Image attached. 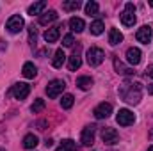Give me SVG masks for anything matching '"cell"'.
<instances>
[{
	"instance_id": "cell-1",
	"label": "cell",
	"mask_w": 153,
	"mask_h": 151,
	"mask_svg": "<svg viewBox=\"0 0 153 151\" xmlns=\"http://www.w3.org/2000/svg\"><path fill=\"white\" fill-rule=\"evenodd\" d=\"M141 94H143V85L139 82H130L126 80L121 87H119V96L130 103V105H137L141 101Z\"/></svg>"
},
{
	"instance_id": "cell-2",
	"label": "cell",
	"mask_w": 153,
	"mask_h": 151,
	"mask_svg": "<svg viewBox=\"0 0 153 151\" xmlns=\"http://www.w3.org/2000/svg\"><path fill=\"white\" fill-rule=\"evenodd\" d=\"M85 57H87V64L93 66V68H96V66H100V64L103 62L105 52H103L102 48H98V46H91V48L85 52Z\"/></svg>"
},
{
	"instance_id": "cell-3",
	"label": "cell",
	"mask_w": 153,
	"mask_h": 151,
	"mask_svg": "<svg viewBox=\"0 0 153 151\" xmlns=\"http://www.w3.org/2000/svg\"><path fill=\"white\" fill-rule=\"evenodd\" d=\"M64 89H66V82L55 78V80H52V82L46 85V94H48V98H57V96L62 94Z\"/></svg>"
},
{
	"instance_id": "cell-4",
	"label": "cell",
	"mask_w": 153,
	"mask_h": 151,
	"mask_svg": "<svg viewBox=\"0 0 153 151\" xmlns=\"http://www.w3.org/2000/svg\"><path fill=\"white\" fill-rule=\"evenodd\" d=\"M121 23L125 27H134V23H135V5L132 2H128L125 5V11L121 14Z\"/></svg>"
},
{
	"instance_id": "cell-5",
	"label": "cell",
	"mask_w": 153,
	"mask_h": 151,
	"mask_svg": "<svg viewBox=\"0 0 153 151\" xmlns=\"http://www.w3.org/2000/svg\"><path fill=\"white\" fill-rule=\"evenodd\" d=\"M23 18L20 16V14H13L9 20H7V23H5V29L11 32V34H18L22 29H23Z\"/></svg>"
},
{
	"instance_id": "cell-6",
	"label": "cell",
	"mask_w": 153,
	"mask_h": 151,
	"mask_svg": "<svg viewBox=\"0 0 153 151\" xmlns=\"http://www.w3.org/2000/svg\"><path fill=\"white\" fill-rule=\"evenodd\" d=\"M116 121H117V124H121V126H130V124H134L135 115H134L132 110H128V109H119V112L116 115Z\"/></svg>"
},
{
	"instance_id": "cell-7",
	"label": "cell",
	"mask_w": 153,
	"mask_h": 151,
	"mask_svg": "<svg viewBox=\"0 0 153 151\" xmlns=\"http://www.w3.org/2000/svg\"><path fill=\"white\" fill-rule=\"evenodd\" d=\"M11 93H13V96L16 100H25L29 96V93H30V85L25 84V82H18V84L13 85V91Z\"/></svg>"
},
{
	"instance_id": "cell-8",
	"label": "cell",
	"mask_w": 153,
	"mask_h": 151,
	"mask_svg": "<svg viewBox=\"0 0 153 151\" xmlns=\"http://www.w3.org/2000/svg\"><path fill=\"white\" fill-rule=\"evenodd\" d=\"M102 139H103L105 144L112 146V144H117L119 142V133H117L116 128H103L102 130Z\"/></svg>"
},
{
	"instance_id": "cell-9",
	"label": "cell",
	"mask_w": 153,
	"mask_h": 151,
	"mask_svg": "<svg viewBox=\"0 0 153 151\" xmlns=\"http://www.w3.org/2000/svg\"><path fill=\"white\" fill-rule=\"evenodd\" d=\"M94 133H96V126H94V124H87V126L82 130V137H80L82 144H84V146H91V144L94 142Z\"/></svg>"
},
{
	"instance_id": "cell-10",
	"label": "cell",
	"mask_w": 153,
	"mask_h": 151,
	"mask_svg": "<svg viewBox=\"0 0 153 151\" xmlns=\"http://www.w3.org/2000/svg\"><path fill=\"white\" fill-rule=\"evenodd\" d=\"M93 114H94V117H96V119H107V117L112 114V105L103 101V103H100L98 107H94Z\"/></svg>"
},
{
	"instance_id": "cell-11",
	"label": "cell",
	"mask_w": 153,
	"mask_h": 151,
	"mask_svg": "<svg viewBox=\"0 0 153 151\" xmlns=\"http://www.w3.org/2000/svg\"><path fill=\"white\" fill-rule=\"evenodd\" d=\"M135 38H137V41H139V43L148 44V43L152 41V27H150V25H143V27L137 30Z\"/></svg>"
},
{
	"instance_id": "cell-12",
	"label": "cell",
	"mask_w": 153,
	"mask_h": 151,
	"mask_svg": "<svg viewBox=\"0 0 153 151\" xmlns=\"http://www.w3.org/2000/svg\"><path fill=\"white\" fill-rule=\"evenodd\" d=\"M141 55H143V53H141L139 48H134V46H132V48L126 50V61H128L132 66H137V64L141 62Z\"/></svg>"
},
{
	"instance_id": "cell-13",
	"label": "cell",
	"mask_w": 153,
	"mask_h": 151,
	"mask_svg": "<svg viewBox=\"0 0 153 151\" xmlns=\"http://www.w3.org/2000/svg\"><path fill=\"white\" fill-rule=\"evenodd\" d=\"M59 18V14H57V11H53V9H50L48 13H43L41 16H39V25H48V23H52V21H55Z\"/></svg>"
},
{
	"instance_id": "cell-14",
	"label": "cell",
	"mask_w": 153,
	"mask_h": 151,
	"mask_svg": "<svg viewBox=\"0 0 153 151\" xmlns=\"http://www.w3.org/2000/svg\"><path fill=\"white\" fill-rule=\"evenodd\" d=\"M61 27H52V29H48L46 32H45V41L50 44V43H55L57 39H59V36H61V30H59Z\"/></svg>"
},
{
	"instance_id": "cell-15",
	"label": "cell",
	"mask_w": 153,
	"mask_h": 151,
	"mask_svg": "<svg viewBox=\"0 0 153 151\" xmlns=\"http://www.w3.org/2000/svg\"><path fill=\"white\" fill-rule=\"evenodd\" d=\"M80 66H82V59H80V55H78V48H76L75 52H73V55L70 57V61H68V68H70V71H76Z\"/></svg>"
},
{
	"instance_id": "cell-16",
	"label": "cell",
	"mask_w": 153,
	"mask_h": 151,
	"mask_svg": "<svg viewBox=\"0 0 153 151\" xmlns=\"http://www.w3.org/2000/svg\"><path fill=\"white\" fill-rule=\"evenodd\" d=\"M38 144H39V139L34 133H29V135L23 137V148H25V150H34Z\"/></svg>"
},
{
	"instance_id": "cell-17",
	"label": "cell",
	"mask_w": 153,
	"mask_h": 151,
	"mask_svg": "<svg viewBox=\"0 0 153 151\" xmlns=\"http://www.w3.org/2000/svg\"><path fill=\"white\" fill-rule=\"evenodd\" d=\"M22 73H23L25 78H34V76L38 75V68H36L32 62H25L23 68H22Z\"/></svg>"
},
{
	"instance_id": "cell-18",
	"label": "cell",
	"mask_w": 153,
	"mask_h": 151,
	"mask_svg": "<svg viewBox=\"0 0 153 151\" xmlns=\"http://www.w3.org/2000/svg\"><path fill=\"white\" fill-rule=\"evenodd\" d=\"M70 29L73 30V32H82L84 29H85V23H84V20L82 18H76V16H73L71 20H70Z\"/></svg>"
},
{
	"instance_id": "cell-19",
	"label": "cell",
	"mask_w": 153,
	"mask_h": 151,
	"mask_svg": "<svg viewBox=\"0 0 153 151\" xmlns=\"http://www.w3.org/2000/svg\"><path fill=\"white\" fill-rule=\"evenodd\" d=\"M64 61H66V53L62 52V48H59L57 52H55V55H53V61H52V64H53V68H62V64H64Z\"/></svg>"
},
{
	"instance_id": "cell-20",
	"label": "cell",
	"mask_w": 153,
	"mask_h": 151,
	"mask_svg": "<svg viewBox=\"0 0 153 151\" xmlns=\"http://www.w3.org/2000/svg\"><path fill=\"white\" fill-rule=\"evenodd\" d=\"M123 41V34L117 30V29H111L109 30V43L112 44V46H116V44H119Z\"/></svg>"
},
{
	"instance_id": "cell-21",
	"label": "cell",
	"mask_w": 153,
	"mask_h": 151,
	"mask_svg": "<svg viewBox=\"0 0 153 151\" xmlns=\"http://www.w3.org/2000/svg\"><path fill=\"white\" fill-rule=\"evenodd\" d=\"M76 85L82 89V91H87L93 87V78L91 76H78L76 78Z\"/></svg>"
},
{
	"instance_id": "cell-22",
	"label": "cell",
	"mask_w": 153,
	"mask_h": 151,
	"mask_svg": "<svg viewBox=\"0 0 153 151\" xmlns=\"http://www.w3.org/2000/svg\"><path fill=\"white\" fill-rule=\"evenodd\" d=\"M45 9H46V2H36V4H32V5L29 7L27 13H29L30 16H34V14H41Z\"/></svg>"
},
{
	"instance_id": "cell-23",
	"label": "cell",
	"mask_w": 153,
	"mask_h": 151,
	"mask_svg": "<svg viewBox=\"0 0 153 151\" xmlns=\"http://www.w3.org/2000/svg\"><path fill=\"white\" fill-rule=\"evenodd\" d=\"M114 68H116L117 73H123V75H134V73H135L132 68H126V66H125L121 61H117V59H114Z\"/></svg>"
},
{
	"instance_id": "cell-24",
	"label": "cell",
	"mask_w": 153,
	"mask_h": 151,
	"mask_svg": "<svg viewBox=\"0 0 153 151\" xmlns=\"http://www.w3.org/2000/svg\"><path fill=\"white\" fill-rule=\"evenodd\" d=\"M55 151H76L75 141H71V139H66V141H62V142H61V146H59Z\"/></svg>"
},
{
	"instance_id": "cell-25",
	"label": "cell",
	"mask_w": 153,
	"mask_h": 151,
	"mask_svg": "<svg viewBox=\"0 0 153 151\" xmlns=\"http://www.w3.org/2000/svg\"><path fill=\"white\" fill-rule=\"evenodd\" d=\"M103 29H105V25H103L102 20H94L91 23V34H94V36H100L103 32Z\"/></svg>"
},
{
	"instance_id": "cell-26",
	"label": "cell",
	"mask_w": 153,
	"mask_h": 151,
	"mask_svg": "<svg viewBox=\"0 0 153 151\" xmlns=\"http://www.w3.org/2000/svg\"><path fill=\"white\" fill-rule=\"evenodd\" d=\"M82 5L80 0H68V2H62V9L64 11H78Z\"/></svg>"
},
{
	"instance_id": "cell-27",
	"label": "cell",
	"mask_w": 153,
	"mask_h": 151,
	"mask_svg": "<svg viewBox=\"0 0 153 151\" xmlns=\"http://www.w3.org/2000/svg\"><path fill=\"white\" fill-rule=\"evenodd\" d=\"M73 103H75L73 94H64V96H62V100H61V107H62L64 110L71 109V107H73Z\"/></svg>"
},
{
	"instance_id": "cell-28",
	"label": "cell",
	"mask_w": 153,
	"mask_h": 151,
	"mask_svg": "<svg viewBox=\"0 0 153 151\" xmlns=\"http://www.w3.org/2000/svg\"><path fill=\"white\" fill-rule=\"evenodd\" d=\"M98 11H100V7H98L96 2H87V4H85V14H89V16H96Z\"/></svg>"
},
{
	"instance_id": "cell-29",
	"label": "cell",
	"mask_w": 153,
	"mask_h": 151,
	"mask_svg": "<svg viewBox=\"0 0 153 151\" xmlns=\"http://www.w3.org/2000/svg\"><path fill=\"white\" fill-rule=\"evenodd\" d=\"M30 110L34 114H39L41 110H45V100H41V98H38L34 103H32V107H30Z\"/></svg>"
},
{
	"instance_id": "cell-30",
	"label": "cell",
	"mask_w": 153,
	"mask_h": 151,
	"mask_svg": "<svg viewBox=\"0 0 153 151\" xmlns=\"http://www.w3.org/2000/svg\"><path fill=\"white\" fill-rule=\"evenodd\" d=\"M36 41H38V29H36L34 25H30V27H29V43L34 46Z\"/></svg>"
},
{
	"instance_id": "cell-31",
	"label": "cell",
	"mask_w": 153,
	"mask_h": 151,
	"mask_svg": "<svg viewBox=\"0 0 153 151\" xmlns=\"http://www.w3.org/2000/svg\"><path fill=\"white\" fill-rule=\"evenodd\" d=\"M73 43H75L73 34H66V36L62 38V46H73Z\"/></svg>"
},
{
	"instance_id": "cell-32",
	"label": "cell",
	"mask_w": 153,
	"mask_h": 151,
	"mask_svg": "<svg viewBox=\"0 0 153 151\" xmlns=\"http://www.w3.org/2000/svg\"><path fill=\"white\" fill-rule=\"evenodd\" d=\"M146 75L150 76V78H153V64H152V66H148V70H146Z\"/></svg>"
},
{
	"instance_id": "cell-33",
	"label": "cell",
	"mask_w": 153,
	"mask_h": 151,
	"mask_svg": "<svg viewBox=\"0 0 153 151\" xmlns=\"http://www.w3.org/2000/svg\"><path fill=\"white\" fill-rule=\"evenodd\" d=\"M52 144H53V141H52V139H46V141H45V146H46V148H50Z\"/></svg>"
},
{
	"instance_id": "cell-34",
	"label": "cell",
	"mask_w": 153,
	"mask_h": 151,
	"mask_svg": "<svg viewBox=\"0 0 153 151\" xmlns=\"http://www.w3.org/2000/svg\"><path fill=\"white\" fill-rule=\"evenodd\" d=\"M148 93H150V94H153V85H150V87H148Z\"/></svg>"
},
{
	"instance_id": "cell-35",
	"label": "cell",
	"mask_w": 153,
	"mask_h": 151,
	"mask_svg": "<svg viewBox=\"0 0 153 151\" xmlns=\"http://www.w3.org/2000/svg\"><path fill=\"white\" fill-rule=\"evenodd\" d=\"M148 151H153V146H150V148H148Z\"/></svg>"
},
{
	"instance_id": "cell-36",
	"label": "cell",
	"mask_w": 153,
	"mask_h": 151,
	"mask_svg": "<svg viewBox=\"0 0 153 151\" xmlns=\"http://www.w3.org/2000/svg\"><path fill=\"white\" fill-rule=\"evenodd\" d=\"M0 151H5V150H4V148H0Z\"/></svg>"
}]
</instances>
